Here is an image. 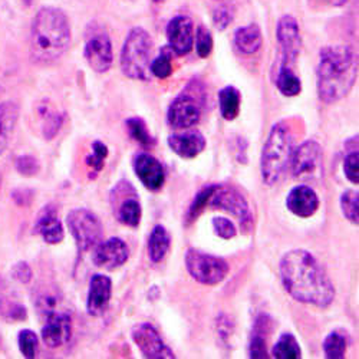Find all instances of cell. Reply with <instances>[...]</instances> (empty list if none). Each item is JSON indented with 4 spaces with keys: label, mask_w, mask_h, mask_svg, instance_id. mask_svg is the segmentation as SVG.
I'll return each instance as SVG.
<instances>
[{
    "label": "cell",
    "mask_w": 359,
    "mask_h": 359,
    "mask_svg": "<svg viewBox=\"0 0 359 359\" xmlns=\"http://www.w3.org/2000/svg\"><path fill=\"white\" fill-rule=\"evenodd\" d=\"M286 292L297 302L326 308L334 302L335 287L316 257L304 249L287 252L279 264Z\"/></svg>",
    "instance_id": "6da1fadb"
},
{
    "label": "cell",
    "mask_w": 359,
    "mask_h": 359,
    "mask_svg": "<svg viewBox=\"0 0 359 359\" xmlns=\"http://www.w3.org/2000/svg\"><path fill=\"white\" fill-rule=\"evenodd\" d=\"M356 56L349 46H326L318 65V94L326 104L344 100L356 81Z\"/></svg>",
    "instance_id": "7a4b0ae2"
},
{
    "label": "cell",
    "mask_w": 359,
    "mask_h": 359,
    "mask_svg": "<svg viewBox=\"0 0 359 359\" xmlns=\"http://www.w3.org/2000/svg\"><path fill=\"white\" fill-rule=\"evenodd\" d=\"M71 42V27L65 13L43 8L34 19L31 52L36 62L49 64L61 57Z\"/></svg>",
    "instance_id": "3957f363"
},
{
    "label": "cell",
    "mask_w": 359,
    "mask_h": 359,
    "mask_svg": "<svg viewBox=\"0 0 359 359\" xmlns=\"http://www.w3.org/2000/svg\"><path fill=\"white\" fill-rule=\"evenodd\" d=\"M292 138L285 123L273 126L262 151V178L269 187L276 186L285 177L292 158Z\"/></svg>",
    "instance_id": "277c9868"
},
{
    "label": "cell",
    "mask_w": 359,
    "mask_h": 359,
    "mask_svg": "<svg viewBox=\"0 0 359 359\" xmlns=\"http://www.w3.org/2000/svg\"><path fill=\"white\" fill-rule=\"evenodd\" d=\"M153 39L142 27H135L128 34L121 52V69L127 78L147 81L149 78Z\"/></svg>",
    "instance_id": "5b68a950"
},
{
    "label": "cell",
    "mask_w": 359,
    "mask_h": 359,
    "mask_svg": "<svg viewBox=\"0 0 359 359\" xmlns=\"http://www.w3.org/2000/svg\"><path fill=\"white\" fill-rule=\"evenodd\" d=\"M184 263L191 278L207 286H215L223 282L229 275V264L224 259L197 249H189L186 252Z\"/></svg>",
    "instance_id": "8992f818"
},
{
    "label": "cell",
    "mask_w": 359,
    "mask_h": 359,
    "mask_svg": "<svg viewBox=\"0 0 359 359\" xmlns=\"http://www.w3.org/2000/svg\"><path fill=\"white\" fill-rule=\"evenodd\" d=\"M68 229L75 238L79 252H88L95 248L102 236L100 219L86 208H75L67 217Z\"/></svg>",
    "instance_id": "52a82bcc"
},
{
    "label": "cell",
    "mask_w": 359,
    "mask_h": 359,
    "mask_svg": "<svg viewBox=\"0 0 359 359\" xmlns=\"http://www.w3.org/2000/svg\"><path fill=\"white\" fill-rule=\"evenodd\" d=\"M292 174L299 180H316L322 175V147L309 140L299 145L290 158Z\"/></svg>",
    "instance_id": "ba28073f"
},
{
    "label": "cell",
    "mask_w": 359,
    "mask_h": 359,
    "mask_svg": "<svg viewBox=\"0 0 359 359\" xmlns=\"http://www.w3.org/2000/svg\"><path fill=\"white\" fill-rule=\"evenodd\" d=\"M208 205H212L213 208H220V210L234 216L238 223L242 224L243 230H249L253 223L248 200L236 189L217 186L210 201H208Z\"/></svg>",
    "instance_id": "9c48e42d"
},
{
    "label": "cell",
    "mask_w": 359,
    "mask_h": 359,
    "mask_svg": "<svg viewBox=\"0 0 359 359\" xmlns=\"http://www.w3.org/2000/svg\"><path fill=\"white\" fill-rule=\"evenodd\" d=\"M201 116V104L191 94L177 97L167 112V121L174 130H189L194 127Z\"/></svg>",
    "instance_id": "30bf717a"
},
{
    "label": "cell",
    "mask_w": 359,
    "mask_h": 359,
    "mask_svg": "<svg viewBox=\"0 0 359 359\" xmlns=\"http://www.w3.org/2000/svg\"><path fill=\"white\" fill-rule=\"evenodd\" d=\"M133 341L140 348L141 353L149 359H172L175 355L164 344L157 329L149 323H138L131 331Z\"/></svg>",
    "instance_id": "8fae6325"
},
{
    "label": "cell",
    "mask_w": 359,
    "mask_h": 359,
    "mask_svg": "<svg viewBox=\"0 0 359 359\" xmlns=\"http://www.w3.org/2000/svg\"><path fill=\"white\" fill-rule=\"evenodd\" d=\"M278 43L282 50V67H289L296 62L302 49V39L299 34V26L294 18L283 16L276 29Z\"/></svg>",
    "instance_id": "7c38bea8"
},
{
    "label": "cell",
    "mask_w": 359,
    "mask_h": 359,
    "mask_svg": "<svg viewBox=\"0 0 359 359\" xmlns=\"http://www.w3.org/2000/svg\"><path fill=\"white\" fill-rule=\"evenodd\" d=\"M85 59L88 65L91 67L95 72L104 74L112 67L114 53L109 36L104 32H95L86 39Z\"/></svg>",
    "instance_id": "4fadbf2b"
},
{
    "label": "cell",
    "mask_w": 359,
    "mask_h": 359,
    "mask_svg": "<svg viewBox=\"0 0 359 359\" xmlns=\"http://www.w3.org/2000/svg\"><path fill=\"white\" fill-rule=\"evenodd\" d=\"M72 335V320L68 313L52 312L46 315V323L42 327V339L49 348L65 345Z\"/></svg>",
    "instance_id": "5bb4252c"
},
{
    "label": "cell",
    "mask_w": 359,
    "mask_h": 359,
    "mask_svg": "<svg viewBox=\"0 0 359 359\" xmlns=\"http://www.w3.org/2000/svg\"><path fill=\"white\" fill-rule=\"evenodd\" d=\"M128 255L127 243L118 237H111L107 242L95 246L94 263L105 271H114L128 260Z\"/></svg>",
    "instance_id": "9a60e30c"
},
{
    "label": "cell",
    "mask_w": 359,
    "mask_h": 359,
    "mask_svg": "<svg viewBox=\"0 0 359 359\" xmlns=\"http://www.w3.org/2000/svg\"><path fill=\"white\" fill-rule=\"evenodd\" d=\"M167 38L171 50L175 55H187L194 42L193 22L187 16H177L167 26Z\"/></svg>",
    "instance_id": "2e32d148"
},
{
    "label": "cell",
    "mask_w": 359,
    "mask_h": 359,
    "mask_svg": "<svg viewBox=\"0 0 359 359\" xmlns=\"http://www.w3.org/2000/svg\"><path fill=\"white\" fill-rule=\"evenodd\" d=\"M134 171L149 191L160 190L165 182V172L161 163L149 154H138L134 158Z\"/></svg>",
    "instance_id": "e0dca14e"
},
{
    "label": "cell",
    "mask_w": 359,
    "mask_h": 359,
    "mask_svg": "<svg viewBox=\"0 0 359 359\" xmlns=\"http://www.w3.org/2000/svg\"><path fill=\"white\" fill-rule=\"evenodd\" d=\"M112 294V282L105 275H94L89 282V292H88V301L86 309L88 313L93 316H101L111 301Z\"/></svg>",
    "instance_id": "ac0fdd59"
},
{
    "label": "cell",
    "mask_w": 359,
    "mask_h": 359,
    "mask_svg": "<svg viewBox=\"0 0 359 359\" xmlns=\"http://www.w3.org/2000/svg\"><path fill=\"white\" fill-rule=\"evenodd\" d=\"M286 205L294 216L306 219L316 213L319 208V197L311 187L297 186L287 194Z\"/></svg>",
    "instance_id": "d6986e66"
},
{
    "label": "cell",
    "mask_w": 359,
    "mask_h": 359,
    "mask_svg": "<svg viewBox=\"0 0 359 359\" xmlns=\"http://www.w3.org/2000/svg\"><path fill=\"white\" fill-rule=\"evenodd\" d=\"M168 147L182 158H194L205 148V138L200 131H182L168 137Z\"/></svg>",
    "instance_id": "ffe728a7"
},
{
    "label": "cell",
    "mask_w": 359,
    "mask_h": 359,
    "mask_svg": "<svg viewBox=\"0 0 359 359\" xmlns=\"http://www.w3.org/2000/svg\"><path fill=\"white\" fill-rule=\"evenodd\" d=\"M35 230L42 236L43 241L49 245H57L64 241V227L62 223L56 217L53 208L49 205L43 208L39 215Z\"/></svg>",
    "instance_id": "44dd1931"
},
{
    "label": "cell",
    "mask_w": 359,
    "mask_h": 359,
    "mask_svg": "<svg viewBox=\"0 0 359 359\" xmlns=\"http://www.w3.org/2000/svg\"><path fill=\"white\" fill-rule=\"evenodd\" d=\"M19 118V108L15 102L0 104V156L6 149Z\"/></svg>",
    "instance_id": "7402d4cb"
},
{
    "label": "cell",
    "mask_w": 359,
    "mask_h": 359,
    "mask_svg": "<svg viewBox=\"0 0 359 359\" xmlns=\"http://www.w3.org/2000/svg\"><path fill=\"white\" fill-rule=\"evenodd\" d=\"M262 32L257 25H249L237 29L234 35V43L242 53L252 55L262 46Z\"/></svg>",
    "instance_id": "603a6c76"
},
{
    "label": "cell",
    "mask_w": 359,
    "mask_h": 359,
    "mask_svg": "<svg viewBox=\"0 0 359 359\" xmlns=\"http://www.w3.org/2000/svg\"><path fill=\"white\" fill-rule=\"evenodd\" d=\"M119 190V194L123 196V203L121 205H119L118 212H116V217L118 220L124 223L126 226H130V227H137L141 222V216H142V208H141V204L140 201L137 200V196L134 197H130V196H126L124 190L121 189V184H119V187H116Z\"/></svg>",
    "instance_id": "cb8c5ba5"
},
{
    "label": "cell",
    "mask_w": 359,
    "mask_h": 359,
    "mask_svg": "<svg viewBox=\"0 0 359 359\" xmlns=\"http://www.w3.org/2000/svg\"><path fill=\"white\" fill-rule=\"evenodd\" d=\"M170 243H171L170 234L165 230V227H163L161 224L156 226L148 238L149 260H151L153 263H160L161 260H164L165 255L168 253Z\"/></svg>",
    "instance_id": "d4e9b609"
},
{
    "label": "cell",
    "mask_w": 359,
    "mask_h": 359,
    "mask_svg": "<svg viewBox=\"0 0 359 359\" xmlns=\"http://www.w3.org/2000/svg\"><path fill=\"white\" fill-rule=\"evenodd\" d=\"M269 318L267 316H260L255 325L253 334L250 338L249 344V355L250 358L255 359H262V358H269L267 352V344H266V337L269 334Z\"/></svg>",
    "instance_id": "484cf974"
},
{
    "label": "cell",
    "mask_w": 359,
    "mask_h": 359,
    "mask_svg": "<svg viewBox=\"0 0 359 359\" xmlns=\"http://www.w3.org/2000/svg\"><path fill=\"white\" fill-rule=\"evenodd\" d=\"M220 114L226 121H233L241 112V93L234 86H226L219 93Z\"/></svg>",
    "instance_id": "4316f807"
},
{
    "label": "cell",
    "mask_w": 359,
    "mask_h": 359,
    "mask_svg": "<svg viewBox=\"0 0 359 359\" xmlns=\"http://www.w3.org/2000/svg\"><path fill=\"white\" fill-rule=\"evenodd\" d=\"M276 86L285 97H296L302 91V83L293 69L289 67H280L276 76Z\"/></svg>",
    "instance_id": "83f0119b"
},
{
    "label": "cell",
    "mask_w": 359,
    "mask_h": 359,
    "mask_svg": "<svg viewBox=\"0 0 359 359\" xmlns=\"http://www.w3.org/2000/svg\"><path fill=\"white\" fill-rule=\"evenodd\" d=\"M272 351L276 359H299L302 356L301 346L292 334H283Z\"/></svg>",
    "instance_id": "f1b7e54d"
},
{
    "label": "cell",
    "mask_w": 359,
    "mask_h": 359,
    "mask_svg": "<svg viewBox=\"0 0 359 359\" xmlns=\"http://www.w3.org/2000/svg\"><path fill=\"white\" fill-rule=\"evenodd\" d=\"M322 348L327 359H342L345 358L346 352V339L342 334L337 331L331 332L323 339Z\"/></svg>",
    "instance_id": "f546056e"
},
{
    "label": "cell",
    "mask_w": 359,
    "mask_h": 359,
    "mask_svg": "<svg viewBox=\"0 0 359 359\" xmlns=\"http://www.w3.org/2000/svg\"><path fill=\"white\" fill-rule=\"evenodd\" d=\"M341 210L346 220L353 224L359 223V196L355 190H348L341 196Z\"/></svg>",
    "instance_id": "4dcf8cb0"
},
{
    "label": "cell",
    "mask_w": 359,
    "mask_h": 359,
    "mask_svg": "<svg viewBox=\"0 0 359 359\" xmlns=\"http://www.w3.org/2000/svg\"><path fill=\"white\" fill-rule=\"evenodd\" d=\"M217 186H207L203 190H200V193L196 196L194 201L190 205V210L187 213V223L190 224L193 220H196L205 208V205H208V201H210L215 190Z\"/></svg>",
    "instance_id": "1f68e13d"
},
{
    "label": "cell",
    "mask_w": 359,
    "mask_h": 359,
    "mask_svg": "<svg viewBox=\"0 0 359 359\" xmlns=\"http://www.w3.org/2000/svg\"><path fill=\"white\" fill-rule=\"evenodd\" d=\"M108 157V147L101 141L93 142V153L85 158V163L89 168H93L95 172H100L104 168V163Z\"/></svg>",
    "instance_id": "d6a6232c"
},
{
    "label": "cell",
    "mask_w": 359,
    "mask_h": 359,
    "mask_svg": "<svg viewBox=\"0 0 359 359\" xmlns=\"http://www.w3.org/2000/svg\"><path fill=\"white\" fill-rule=\"evenodd\" d=\"M127 128L130 135L138 141L142 145H151L153 138L149 135V131L145 126V123L142 121L141 118H128L127 119Z\"/></svg>",
    "instance_id": "836d02e7"
},
{
    "label": "cell",
    "mask_w": 359,
    "mask_h": 359,
    "mask_svg": "<svg viewBox=\"0 0 359 359\" xmlns=\"http://www.w3.org/2000/svg\"><path fill=\"white\" fill-rule=\"evenodd\" d=\"M149 72L160 79H165L172 72V64H171V56L168 52L163 50L154 61L149 64Z\"/></svg>",
    "instance_id": "e575fe53"
},
{
    "label": "cell",
    "mask_w": 359,
    "mask_h": 359,
    "mask_svg": "<svg viewBox=\"0 0 359 359\" xmlns=\"http://www.w3.org/2000/svg\"><path fill=\"white\" fill-rule=\"evenodd\" d=\"M38 345H39V341H38V337L34 331L25 329V331H22L19 334V349L23 353L25 358H29V359L35 358L36 351H38Z\"/></svg>",
    "instance_id": "d590c367"
},
{
    "label": "cell",
    "mask_w": 359,
    "mask_h": 359,
    "mask_svg": "<svg viewBox=\"0 0 359 359\" xmlns=\"http://www.w3.org/2000/svg\"><path fill=\"white\" fill-rule=\"evenodd\" d=\"M0 316L11 322L23 320L26 319V309L16 302H11L5 297H0Z\"/></svg>",
    "instance_id": "8d00e7d4"
},
{
    "label": "cell",
    "mask_w": 359,
    "mask_h": 359,
    "mask_svg": "<svg viewBox=\"0 0 359 359\" xmlns=\"http://www.w3.org/2000/svg\"><path fill=\"white\" fill-rule=\"evenodd\" d=\"M196 48H197V55L200 57H207L212 53L213 49V38L208 32V29L205 26H200L197 29V36H196Z\"/></svg>",
    "instance_id": "74e56055"
},
{
    "label": "cell",
    "mask_w": 359,
    "mask_h": 359,
    "mask_svg": "<svg viewBox=\"0 0 359 359\" xmlns=\"http://www.w3.org/2000/svg\"><path fill=\"white\" fill-rule=\"evenodd\" d=\"M344 172L351 183H359V156L355 149L353 153H349L344 160Z\"/></svg>",
    "instance_id": "f35d334b"
},
{
    "label": "cell",
    "mask_w": 359,
    "mask_h": 359,
    "mask_svg": "<svg viewBox=\"0 0 359 359\" xmlns=\"http://www.w3.org/2000/svg\"><path fill=\"white\" fill-rule=\"evenodd\" d=\"M212 224H213L215 233L222 238H227V241H229V238H233L237 233L236 226L233 224V222L226 219V217H215L212 220Z\"/></svg>",
    "instance_id": "ab89813d"
},
{
    "label": "cell",
    "mask_w": 359,
    "mask_h": 359,
    "mask_svg": "<svg viewBox=\"0 0 359 359\" xmlns=\"http://www.w3.org/2000/svg\"><path fill=\"white\" fill-rule=\"evenodd\" d=\"M16 168H18V171L22 175L34 177L35 174L39 172L41 165H39V161L35 157H32V156H22L16 161Z\"/></svg>",
    "instance_id": "60d3db41"
},
{
    "label": "cell",
    "mask_w": 359,
    "mask_h": 359,
    "mask_svg": "<svg viewBox=\"0 0 359 359\" xmlns=\"http://www.w3.org/2000/svg\"><path fill=\"white\" fill-rule=\"evenodd\" d=\"M62 123H64V118L62 115L59 114H48L46 118H45V124H43V135L46 140H52L57 133L59 130H61L62 127Z\"/></svg>",
    "instance_id": "b9f144b4"
},
{
    "label": "cell",
    "mask_w": 359,
    "mask_h": 359,
    "mask_svg": "<svg viewBox=\"0 0 359 359\" xmlns=\"http://www.w3.org/2000/svg\"><path fill=\"white\" fill-rule=\"evenodd\" d=\"M57 296L55 293H52L50 290L48 292H42L38 297L36 301V305H38V309L42 312V313H52L56 311V306H57Z\"/></svg>",
    "instance_id": "7bdbcfd3"
},
{
    "label": "cell",
    "mask_w": 359,
    "mask_h": 359,
    "mask_svg": "<svg viewBox=\"0 0 359 359\" xmlns=\"http://www.w3.org/2000/svg\"><path fill=\"white\" fill-rule=\"evenodd\" d=\"M231 19H233V13L227 6L217 8L213 13V22L219 31H224V29L230 25Z\"/></svg>",
    "instance_id": "ee69618b"
},
{
    "label": "cell",
    "mask_w": 359,
    "mask_h": 359,
    "mask_svg": "<svg viewBox=\"0 0 359 359\" xmlns=\"http://www.w3.org/2000/svg\"><path fill=\"white\" fill-rule=\"evenodd\" d=\"M13 276L16 280L22 282V283H27L29 280L32 279V271L31 267L27 266V263L20 262L13 267Z\"/></svg>",
    "instance_id": "f6af8a7d"
},
{
    "label": "cell",
    "mask_w": 359,
    "mask_h": 359,
    "mask_svg": "<svg viewBox=\"0 0 359 359\" xmlns=\"http://www.w3.org/2000/svg\"><path fill=\"white\" fill-rule=\"evenodd\" d=\"M323 5H329V6H342L345 5L348 0H319Z\"/></svg>",
    "instance_id": "bcb514c9"
},
{
    "label": "cell",
    "mask_w": 359,
    "mask_h": 359,
    "mask_svg": "<svg viewBox=\"0 0 359 359\" xmlns=\"http://www.w3.org/2000/svg\"><path fill=\"white\" fill-rule=\"evenodd\" d=\"M154 2H157V4H160V2H164V0H154Z\"/></svg>",
    "instance_id": "7dc6e473"
}]
</instances>
